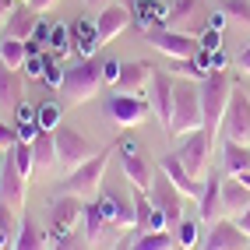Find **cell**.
<instances>
[{
  "label": "cell",
  "mask_w": 250,
  "mask_h": 250,
  "mask_svg": "<svg viewBox=\"0 0 250 250\" xmlns=\"http://www.w3.org/2000/svg\"><path fill=\"white\" fill-rule=\"evenodd\" d=\"M99 88H103V60L81 57L78 63L63 67L60 106H81V103H88V99H95Z\"/></svg>",
  "instance_id": "cell-1"
},
{
  "label": "cell",
  "mask_w": 250,
  "mask_h": 250,
  "mask_svg": "<svg viewBox=\"0 0 250 250\" xmlns=\"http://www.w3.org/2000/svg\"><path fill=\"white\" fill-rule=\"evenodd\" d=\"M113 148H116V145L99 148L88 162H81L78 169H67V180L57 187V194H74V197H81V201H92V197H99V187L106 183V166H109Z\"/></svg>",
  "instance_id": "cell-2"
},
{
  "label": "cell",
  "mask_w": 250,
  "mask_h": 250,
  "mask_svg": "<svg viewBox=\"0 0 250 250\" xmlns=\"http://www.w3.org/2000/svg\"><path fill=\"white\" fill-rule=\"evenodd\" d=\"M205 120H201V81L194 78H176L173 85V116H169V130L166 134H190L197 130Z\"/></svg>",
  "instance_id": "cell-3"
},
{
  "label": "cell",
  "mask_w": 250,
  "mask_h": 250,
  "mask_svg": "<svg viewBox=\"0 0 250 250\" xmlns=\"http://www.w3.org/2000/svg\"><path fill=\"white\" fill-rule=\"evenodd\" d=\"M229 95H232V81L222 71H211L208 78H201V120H205L201 127H208L211 134L222 127Z\"/></svg>",
  "instance_id": "cell-4"
},
{
  "label": "cell",
  "mask_w": 250,
  "mask_h": 250,
  "mask_svg": "<svg viewBox=\"0 0 250 250\" xmlns=\"http://www.w3.org/2000/svg\"><path fill=\"white\" fill-rule=\"evenodd\" d=\"M211 145H215V134L208 127H197L180 141L176 159L183 162V169H187L194 180H205V173L211 169Z\"/></svg>",
  "instance_id": "cell-5"
},
{
  "label": "cell",
  "mask_w": 250,
  "mask_h": 250,
  "mask_svg": "<svg viewBox=\"0 0 250 250\" xmlns=\"http://www.w3.org/2000/svg\"><path fill=\"white\" fill-rule=\"evenodd\" d=\"M116 152H120V169H124V176H127L130 187H134V190H148V187H152L155 169H152V162H148L145 148L134 138L116 141Z\"/></svg>",
  "instance_id": "cell-6"
},
{
  "label": "cell",
  "mask_w": 250,
  "mask_h": 250,
  "mask_svg": "<svg viewBox=\"0 0 250 250\" xmlns=\"http://www.w3.org/2000/svg\"><path fill=\"white\" fill-rule=\"evenodd\" d=\"M53 141H57V162L60 166H67V169H78L81 162H88L99 148L81 134V130H74V127H67V124H60V127H53Z\"/></svg>",
  "instance_id": "cell-7"
},
{
  "label": "cell",
  "mask_w": 250,
  "mask_h": 250,
  "mask_svg": "<svg viewBox=\"0 0 250 250\" xmlns=\"http://www.w3.org/2000/svg\"><path fill=\"white\" fill-rule=\"evenodd\" d=\"M106 116L116 127H138L152 116V103L141 95H127V92H109L106 95Z\"/></svg>",
  "instance_id": "cell-8"
},
{
  "label": "cell",
  "mask_w": 250,
  "mask_h": 250,
  "mask_svg": "<svg viewBox=\"0 0 250 250\" xmlns=\"http://www.w3.org/2000/svg\"><path fill=\"white\" fill-rule=\"evenodd\" d=\"M222 134L226 141H236V145H250V95L232 85V95H229V106H226V116H222Z\"/></svg>",
  "instance_id": "cell-9"
},
{
  "label": "cell",
  "mask_w": 250,
  "mask_h": 250,
  "mask_svg": "<svg viewBox=\"0 0 250 250\" xmlns=\"http://www.w3.org/2000/svg\"><path fill=\"white\" fill-rule=\"evenodd\" d=\"M145 39L152 42V49L173 57V60H190L201 53V42H197L190 32H180V28H148Z\"/></svg>",
  "instance_id": "cell-10"
},
{
  "label": "cell",
  "mask_w": 250,
  "mask_h": 250,
  "mask_svg": "<svg viewBox=\"0 0 250 250\" xmlns=\"http://www.w3.org/2000/svg\"><path fill=\"white\" fill-rule=\"evenodd\" d=\"M145 194H148V201H152V205L166 215V229L173 232V229L183 222V194L173 187V180L166 176V173H155L152 187H148Z\"/></svg>",
  "instance_id": "cell-11"
},
{
  "label": "cell",
  "mask_w": 250,
  "mask_h": 250,
  "mask_svg": "<svg viewBox=\"0 0 250 250\" xmlns=\"http://www.w3.org/2000/svg\"><path fill=\"white\" fill-rule=\"evenodd\" d=\"M99 211H103V222L113 226V229H127V226H134V197H127L124 190H116V187H99Z\"/></svg>",
  "instance_id": "cell-12"
},
{
  "label": "cell",
  "mask_w": 250,
  "mask_h": 250,
  "mask_svg": "<svg viewBox=\"0 0 250 250\" xmlns=\"http://www.w3.org/2000/svg\"><path fill=\"white\" fill-rule=\"evenodd\" d=\"M81 215H85V205L74 194H57L53 205H49V236H60V232H71Z\"/></svg>",
  "instance_id": "cell-13"
},
{
  "label": "cell",
  "mask_w": 250,
  "mask_h": 250,
  "mask_svg": "<svg viewBox=\"0 0 250 250\" xmlns=\"http://www.w3.org/2000/svg\"><path fill=\"white\" fill-rule=\"evenodd\" d=\"M25 176L21 169L14 166L11 152H4V159H0V205H11L14 211L25 208Z\"/></svg>",
  "instance_id": "cell-14"
},
{
  "label": "cell",
  "mask_w": 250,
  "mask_h": 250,
  "mask_svg": "<svg viewBox=\"0 0 250 250\" xmlns=\"http://www.w3.org/2000/svg\"><path fill=\"white\" fill-rule=\"evenodd\" d=\"M201 250H250V236L229 219L211 222L208 229V240L201 243Z\"/></svg>",
  "instance_id": "cell-15"
},
{
  "label": "cell",
  "mask_w": 250,
  "mask_h": 250,
  "mask_svg": "<svg viewBox=\"0 0 250 250\" xmlns=\"http://www.w3.org/2000/svg\"><path fill=\"white\" fill-rule=\"evenodd\" d=\"M148 85H152V95H148V99H152V113L159 116V124L169 130V116H173V85H176V81L166 74V71L155 67Z\"/></svg>",
  "instance_id": "cell-16"
},
{
  "label": "cell",
  "mask_w": 250,
  "mask_h": 250,
  "mask_svg": "<svg viewBox=\"0 0 250 250\" xmlns=\"http://www.w3.org/2000/svg\"><path fill=\"white\" fill-rule=\"evenodd\" d=\"M197 215H201V222H219L226 208H222V176L208 169V180L201 187V197H197Z\"/></svg>",
  "instance_id": "cell-17"
},
{
  "label": "cell",
  "mask_w": 250,
  "mask_h": 250,
  "mask_svg": "<svg viewBox=\"0 0 250 250\" xmlns=\"http://www.w3.org/2000/svg\"><path fill=\"white\" fill-rule=\"evenodd\" d=\"M127 25H130V11H127L124 4H109V7H103V11L95 14V36H99V46H103V42H113Z\"/></svg>",
  "instance_id": "cell-18"
},
{
  "label": "cell",
  "mask_w": 250,
  "mask_h": 250,
  "mask_svg": "<svg viewBox=\"0 0 250 250\" xmlns=\"http://www.w3.org/2000/svg\"><path fill=\"white\" fill-rule=\"evenodd\" d=\"M162 173L173 180V187H176L183 197H201V187H205V180H194L187 169H183V162L176 159V152L162 155Z\"/></svg>",
  "instance_id": "cell-19"
},
{
  "label": "cell",
  "mask_w": 250,
  "mask_h": 250,
  "mask_svg": "<svg viewBox=\"0 0 250 250\" xmlns=\"http://www.w3.org/2000/svg\"><path fill=\"white\" fill-rule=\"evenodd\" d=\"M36 18H39V11H32L28 4H14V11L7 14V21H4V36L28 42L32 32H36V25H39Z\"/></svg>",
  "instance_id": "cell-20"
},
{
  "label": "cell",
  "mask_w": 250,
  "mask_h": 250,
  "mask_svg": "<svg viewBox=\"0 0 250 250\" xmlns=\"http://www.w3.org/2000/svg\"><path fill=\"white\" fill-rule=\"evenodd\" d=\"M152 63L145 60H130L120 67V81H116V92H127V95H141V88L152 81Z\"/></svg>",
  "instance_id": "cell-21"
},
{
  "label": "cell",
  "mask_w": 250,
  "mask_h": 250,
  "mask_svg": "<svg viewBox=\"0 0 250 250\" xmlns=\"http://www.w3.org/2000/svg\"><path fill=\"white\" fill-rule=\"evenodd\" d=\"M53 236L49 229L39 226L32 215H21V229H18V240H14V250H49Z\"/></svg>",
  "instance_id": "cell-22"
},
{
  "label": "cell",
  "mask_w": 250,
  "mask_h": 250,
  "mask_svg": "<svg viewBox=\"0 0 250 250\" xmlns=\"http://www.w3.org/2000/svg\"><path fill=\"white\" fill-rule=\"evenodd\" d=\"M134 197V226L145 232V229H166V215L148 201V194L145 190H134L130 194Z\"/></svg>",
  "instance_id": "cell-23"
},
{
  "label": "cell",
  "mask_w": 250,
  "mask_h": 250,
  "mask_svg": "<svg viewBox=\"0 0 250 250\" xmlns=\"http://www.w3.org/2000/svg\"><path fill=\"white\" fill-rule=\"evenodd\" d=\"M21 99H25L21 95V74L0 63V106L4 109H18Z\"/></svg>",
  "instance_id": "cell-24"
},
{
  "label": "cell",
  "mask_w": 250,
  "mask_h": 250,
  "mask_svg": "<svg viewBox=\"0 0 250 250\" xmlns=\"http://www.w3.org/2000/svg\"><path fill=\"white\" fill-rule=\"evenodd\" d=\"M222 208L226 211H247L250 208V187H243L236 176H226L222 180Z\"/></svg>",
  "instance_id": "cell-25"
},
{
  "label": "cell",
  "mask_w": 250,
  "mask_h": 250,
  "mask_svg": "<svg viewBox=\"0 0 250 250\" xmlns=\"http://www.w3.org/2000/svg\"><path fill=\"white\" fill-rule=\"evenodd\" d=\"M32 155H36V169H53L57 166V141H53V130H39L36 141H32Z\"/></svg>",
  "instance_id": "cell-26"
},
{
  "label": "cell",
  "mask_w": 250,
  "mask_h": 250,
  "mask_svg": "<svg viewBox=\"0 0 250 250\" xmlns=\"http://www.w3.org/2000/svg\"><path fill=\"white\" fill-rule=\"evenodd\" d=\"M222 166L229 176L247 173L250 169V145H236V141H226L222 145Z\"/></svg>",
  "instance_id": "cell-27"
},
{
  "label": "cell",
  "mask_w": 250,
  "mask_h": 250,
  "mask_svg": "<svg viewBox=\"0 0 250 250\" xmlns=\"http://www.w3.org/2000/svg\"><path fill=\"white\" fill-rule=\"evenodd\" d=\"M173 247H176V240L169 229H145L130 240V250H173Z\"/></svg>",
  "instance_id": "cell-28"
},
{
  "label": "cell",
  "mask_w": 250,
  "mask_h": 250,
  "mask_svg": "<svg viewBox=\"0 0 250 250\" xmlns=\"http://www.w3.org/2000/svg\"><path fill=\"white\" fill-rule=\"evenodd\" d=\"M25 60H28V49L21 39H11V36H0V63L11 71H21L25 67Z\"/></svg>",
  "instance_id": "cell-29"
},
{
  "label": "cell",
  "mask_w": 250,
  "mask_h": 250,
  "mask_svg": "<svg viewBox=\"0 0 250 250\" xmlns=\"http://www.w3.org/2000/svg\"><path fill=\"white\" fill-rule=\"evenodd\" d=\"M71 32H74V39H78V53H81V57H95V49H99L95 21L81 18V21H74V25H71Z\"/></svg>",
  "instance_id": "cell-30"
},
{
  "label": "cell",
  "mask_w": 250,
  "mask_h": 250,
  "mask_svg": "<svg viewBox=\"0 0 250 250\" xmlns=\"http://www.w3.org/2000/svg\"><path fill=\"white\" fill-rule=\"evenodd\" d=\"M173 240L180 243V250H194L197 243H201V229H197L194 219H183V222L173 229Z\"/></svg>",
  "instance_id": "cell-31"
},
{
  "label": "cell",
  "mask_w": 250,
  "mask_h": 250,
  "mask_svg": "<svg viewBox=\"0 0 250 250\" xmlns=\"http://www.w3.org/2000/svg\"><path fill=\"white\" fill-rule=\"evenodd\" d=\"M7 152H11L14 166L21 169V176H25V180H28L32 173H36V155H32V145H28V141H18L14 148H7Z\"/></svg>",
  "instance_id": "cell-32"
},
{
  "label": "cell",
  "mask_w": 250,
  "mask_h": 250,
  "mask_svg": "<svg viewBox=\"0 0 250 250\" xmlns=\"http://www.w3.org/2000/svg\"><path fill=\"white\" fill-rule=\"evenodd\" d=\"M49 250H92V243L85 236H78V232H60V236H53V243H49Z\"/></svg>",
  "instance_id": "cell-33"
},
{
  "label": "cell",
  "mask_w": 250,
  "mask_h": 250,
  "mask_svg": "<svg viewBox=\"0 0 250 250\" xmlns=\"http://www.w3.org/2000/svg\"><path fill=\"white\" fill-rule=\"evenodd\" d=\"M194 14H197V0H176V4H169V21L173 25L190 21Z\"/></svg>",
  "instance_id": "cell-34"
},
{
  "label": "cell",
  "mask_w": 250,
  "mask_h": 250,
  "mask_svg": "<svg viewBox=\"0 0 250 250\" xmlns=\"http://www.w3.org/2000/svg\"><path fill=\"white\" fill-rule=\"evenodd\" d=\"M222 11L229 14L232 21L250 25V0H222Z\"/></svg>",
  "instance_id": "cell-35"
},
{
  "label": "cell",
  "mask_w": 250,
  "mask_h": 250,
  "mask_svg": "<svg viewBox=\"0 0 250 250\" xmlns=\"http://www.w3.org/2000/svg\"><path fill=\"white\" fill-rule=\"evenodd\" d=\"M60 109H63V106H57V103H49V106L36 109V120H39V127H42V130H53V127H60Z\"/></svg>",
  "instance_id": "cell-36"
},
{
  "label": "cell",
  "mask_w": 250,
  "mask_h": 250,
  "mask_svg": "<svg viewBox=\"0 0 250 250\" xmlns=\"http://www.w3.org/2000/svg\"><path fill=\"white\" fill-rule=\"evenodd\" d=\"M0 229H4L11 240H18V229H21V222L14 219V208H11V205H0Z\"/></svg>",
  "instance_id": "cell-37"
},
{
  "label": "cell",
  "mask_w": 250,
  "mask_h": 250,
  "mask_svg": "<svg viewBox=\"0 0 250 250\" xmlns=\"http://www.w3.org/2000/svg\"><path fill=\"white\" fill-rule=\"evenodd\" d=\"M120 67H124L120 60H103V85H113L116 88V81H120Z\"/></svg>",
  "instance_id": "cell-38"
},
{
  "label": "cell",
  "mask_w": 250,
  "mask_h": 250,
  "mask_svg": "<svg viewBox=\"0 0 250 250\" xmlns=\"http://www.w3.org/2000/svg\"><path fill=\"white\" fill-rule=\"evenodd\" d=\"M46 71H49V67H46V57H28V60H25V74H28V78L39 81V78H46Z\"/></svg>",
  "instance_id": "cell-39"
},
{
  "label": "cell",
  "mask_w": 250,
  "mask_h": 250,
  "mask_svg": "<svg viewBox=\"0 0 250 250\" xmlns=\"http://www.w3.org/2000/svg\"><path fill=\"white\" fill-rule=\"evenodd\" d=\"M14 145H18V130H14L11 124H4V120H0V148L7 152V148H14Z\"/></svg>",
  "instance_id": "cell-40"
},
{
  "label": "cell",
  "mask_w": 250,
  "mask_h": 250,
  "mask_svg": "<svg viewBox=\"0 0 250 250\" xmlns=\"http://www.w3.org/2000/svg\"><path fill=\"white\" fill-rule=\"evenodd\" d=\"M197 42H201V49H215V46H219V32H215V28H205Z\"/></svg>",
  "instance_id": "cell-41"
},
{
  "label": "cell",
  "mask_w": 250,
  "mask_h": 250,
  "mask_svg": "<svg viewBox=\"0 0 250 250\" xmlns=\"http://www.w3.org/2000/svg\"><path fill=\"white\" fill-rule=\"evenodd\" d=\"M46 81L60 88V81H63V67H49V71H46Z\"/></svg>",
  "instance_id": "cell-42"
},
{
  "label": "cell",
  "mask_w": 250,
  "mask_h": 250,
  "mask_svg": "<svg viewBox=\"0 0 250 250\" xmlns=\"http://www.w3.org/2000/svg\"><path fill=\"white\" fill-rule=\"evenodd\" d=\"M25 4H28L32 11H39V14H42V11H49V7H53L57 0H25Z\"/></svg>",
  "instance_id": "cell-43"
},
{
  "label": "cell",
  "mask_w": 250,
  "mask_h": 250,
  "mask_svg": "<svg viewBox=\"0 0 250 250\" xmlns=\"http://www.w3.org/2000/svg\"><path fill=\"white\" fill-rule=\"evenodd\" d=\"M236 67H240L243 74H250V46L243 49V53H240V57H236Z\"/></svg>",
  "instance_id": "cell-44"
},
{
  "label": "cell",
  "mask_w": 250,
  "mask_h": 250,
  "mask_svg": "<svg viewBox=\"0 0 250 250\" xmlns=\"http://www.w3.org/2000/svg\"><path fill=\"white\" fill-rule=\"evenodd\" d=\"M14 11V0H0V25L7 21V14Z\"/></svg>",
  "instance_id": "cell-45"
},
{
  "label": "cell",
  "mask_w": 250,
  "mask_h": 250,
  "mask_svg": "<svg viewBox=\"0 0 250 250\" xmlns=\"http://www.w3.org/2000/svg\"><path fill=\"white\" fill-rule=\"evenodd\" d=\"M109 4H113V0H85V7H88V11H95V14L103 11V7H109Z\"/></svg>",
  "instance_id": "cell-46"
},
{
  "label": "cell",
  "mask_w": 250,
  "mask_h": 250,
  "mask_svg": "<svg viewBox=\"0 0 250 250\" xmlns=\"http://www.w3.org/2000/svg\"><path fill=\"white\" fill-rule=\"evenodd\" d=\"M236 226H240V229L247 232V236H250V208H247V211H240V219H236Z\"/></svg>",
  "instance_id": "cell-47"
},
{
  "label": "cell",
  "mask_w": 250,
  "mask_h": 250,
  "mask_svg": "<svg viewBox=\"0 0 250 250\" xmlns=\"http://www.w3.org/2000/svg\"><path fill=\"white\" fill-rule=\"evenodd\" d=\"M222 25H226V11H215V14H211V28L219 32Z\"/></svg>",
  "instance_id": "cell-48"
},
{
  "label": "cell",
  "mask_w": 250,
  "mask_h": 250,
  "mask_svg": "<svg viewBox=\"0 0 250 250\" xmlns=\"http://www.w3.org/2000/svg\"><path fill=\"white\" fill-rule=\"evenodd\" d=\"M113 250H130V236H124V240H116V243H113Z\"/></svg>",
  "instance_id": "cell-49"
},
{
  "label": "cell",
  "mask_w": 250,
  "mask_h": 250,
  "mask_svg": "<svg viewBox=\"0 0 250 250\" xmlns=\"http://www.w3.org/2000/svg\"><path fill=\"white\" fill-rule=\"evenodd\" d=\"M236 180L243 183V187H250V169H247V173H236Z\"/></svg>",
  "instance_id": "cell-50"
},
{
  "label": "cell",
  "mask_w": 250,
  "mask_h": 250,
  "mask_svg": "<svg viewBox=\"0 0 250 250\" xmlns=\"http://www.w3.org/2000/svg\"><path fill=\"white\" fill-rule=\"evenodd\" d=\"M7 243H11V236H7L4 229H0V250H7Z\"/></svg>",
  "instance_id": "cell-51"
}]
</instances>
